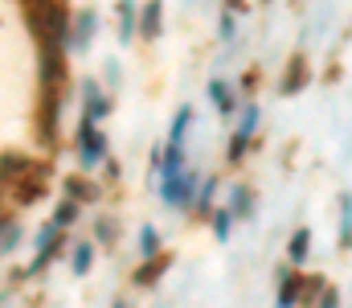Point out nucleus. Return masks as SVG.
Instances as JSON below:
<instances>
[{
	"label": "nucleus",
	"instance_id": "5",
	"mask_svg": "<svg viewBox=\"0 0 352 308\" xmlns=\"http://www.w3.org/2000/svg\"><path fill=\"white\" fill-rule=\"evenodd\" d=\"M307 79H311V70H307V58H303V54H291V62H287V74L278 79V95H299V91L307 87Z\"/></svg>",
	"mask_w": 352,
	"mask_h": 308
},
{
	"label": "nucleus",
	"instance_id": "2",
	"mask_svg": "<svg viewBox=\"0 0 352 308\" xmlns=\"http://www.w3.org/2000/svg\"><path fill=\"white\" fill-rule=\"evenodd\" d=\"M58 111H62V87H41L33 127H37V144H45V148H54V140H58Z\"/></svg>",
	"mask_w": 352,
	"mask_h": 308
},
{
	"label": "nucleus",
	"instance_id": "23",
	"mask_svg": "<svg viewBox=\"0 0 352 308\" xmlns=\"http://www.w3.org/2000/svg\"><path fill=\"white\" fill-rule=\"evenodd\" d=\"M230 222H234V214H230V209H217V214H213V234H217L221 243L230 238Z\"/></svg>",
	"mask_w": 352,
	"mask_h": 308
},
{
	"label": "nucleus",
	"instance_id": "11",
	"mask_svg": "<svg viewBox=\"0 0 352 308\" xmlns=\"http://www.w3.org/2000/svg\"><path fill=\"white\" fill-rule=\"evenodd\" d=\"M209 99H213V107H217L221 115L234 111V91H230V83H221V79H209Z\"/></svg>",
	"mask_w": 352,
	"mask_h": 308
},
{
	"label": "nucleus",
	"instance_id": "9",
	"mask_svg": "<svg viewBox=\"0 0 352 308\" xmlns=\"http://www.w3.org/2000/svg\"><path fill=\"white\" fill-rule=\"evenodd\" d=\"M307 255H311V230L299 226V230L291 234V243H287V259L299 267V263H307Z\"/></svg>",
	"mask_w": 352,
	"mask_h": 308
},
{
	"label": "nucleus",
	"instance_id": "15",
	"mask_svg": "<svg viewBox=\"0 0 352 308\" xmlns=\"http://www.w3.org/2000/svg\"><path fill=\"white\" fill-rule=\"evenodd\" d=\"M164 267H168V259H164V255H160V259H148V263H144V267L135 271V284H140V288H148V284H156V280L164 276Z\"/></svg>",
	"mask_w": 352,
	"mask_h": 308
},
{
	"label": "nucleus",
	"instance_id": "3",
	"mask_svg": "<svg viewBox=\"0 0 352 308\" xmlns=\"http://www.w3.org/2000/svg\"><path fill=\"white\" fill-rule=\"evenodd\" d=\"M102 156H107V132H98L87 119H78V161H82V169H94Z\"/></svg>",
	"mask_w": 352,
	"mask_h": 308
},
{
	"label": "nucleus",
	"instance_id": "19",
	"mask_svg": "<svg viewBox=\"0 0 352 308\" xmlns=\"http://www.w3.org/2000/svg\"><path fill=\"white\" fill-rule=\"evenodd\" d=\"M90 263H94V243H78V247H74V259H70V267H74L78 276H87Z\"/></svg>",
	"mask_w": 352,
	"mask_h": 308
},
{
	"label": "nucleus",
	"instance_id": "26",
	"mask_svg": "<svg viewBox=\"0 0 352 308\" xmlns=\"http://www.w3.org/2000/svg\"><path fill=\"white\" fill-rule=\"evenodd\" d=\"M21 173H25V156L4 152V181H12V177H21Z\"/></svg>",
	"mask_w": 352,
	"mask_h": 308
},
{
	"label": "nucleus",
	"instance_id": "6",
	"mask_svg": "<svg viewBox=\"0 0 352 308\" xmlns=\"http://www.w3.org/2000/svg\"><path fill=\"white\" fill-rule=\"evenodd\" d=\"M107 111H111V99L98 91L94 79H82V119H87V123H98Z\"/></svg>",
	"mask_w": 352,
	"mask_h": 308
},
{
	"label": "nucleus",
	"instance_id": "21",
	"mask_svg": "<svg viewBox=\"0 0 352 308\" xmlns=\"http://www.w3.org/2000/svg\"><path fill=\"white\" fill-rule=\"evenodd\" d=\"M213 194H217V177L201 181V194H197V209H201V214H209V209H213Z\"/></svg>",
	"mask_w": 352,
	"mask_h": 308
},
{
	"label": "nucleus",
	"instance_id": "24",
	"mask_svg": "<svg viewBox=\"0 0 352 308\" xmlns=\"http://www.w3.org/2000/svg\"><path fill=\"white\" fill-rule=\"evenodd\" d=\"M16 243H21V226H16L12 218H4V255H12Z\"/></svg>",
	"mask_w": 352,
	"mask_h": 308
},
{
	"label": "nucleus",
	"instance_id": "30",
	"mask_svg": "<svg viewBox=\"0 0 352 308\" xmlns=\"http://www.w3.org/2000/svg\"><path fill=\"white\" fill-rule=\"evenodd\" d=\"M111 308H127V300H115V305H111Z\"/></svg>",
	"mask_w": 352,
	"mask_h": 308
},
{
	"label": "nucleus",
	"instance_id": "17",
	"mask_svg": "<svg viewBox=\"0 0 352 308\" xmlns=\"http://www.w3.org/2000/svg\"><path fill=\"white\" fill-rule=\"evenodd\" d=\"M340 247H352V194L340 198Z\"/></svg>",
	"mask_w": 352,
	"mask_h": 308
},
{
	"label": "nucleus",
	"instance_id": "14",
	"mask_svg": "<svg viewBox=\"0 0 352 308\" xmlns=\"http://www.w3.org/2000/svg\"><path fill=\"white\" fill-rule=\"evenodd\" d=\"M140 255H144V259H160V230H156L152 222L140 230Z\"/></svg>",
	"mask_w": 352,
	"mask_h": 308
},
{
	"label": "nucleus",
	"instance_id": "25",
	"mask_svg": "<svg viewBox=\"0 0 352 308\" xmlns=\"http://www.w3.org/2000/svg\"><path fill=\"white\" fill-rule=\"evenodd\" d=\"M119 17H123V41H131V33H135V4H119Z\"/></svg>",
	"mask_w": 352,
	"mask_h": 308
},
{
	"label": "nucleus",
	"instance_id": "20",
	"mask_svg": "<svg viewBox=\"0 0 352 308\" xmlns=\"http://www.w3.org/2000/svg\"><path fill=\"white\" fill-rule=\"evenodd\" d=\"M254 127H258V103H246V111H242V119H238V136H254Z\"/></svg>",
	"mask_w": 352,
	"mask_h": 308
},
{
	"label": "nucleus",
	"instance_id": "8",
	"mask_svg": "<svg viewBox=\"0 0 352 308\" xmlns=\"http://www.w3.org/2000/svg\"><path fill=\"white\" fill-rule=\"evenodd\" d=\"M94 25H98V12H94V8H82V12L74 17V37H70V45H74V50H87V45H90Z\"/></svg>",
	"mask_w": 352,
	"mask_h": 308
},
{
	"label": "nucleus",
	"instance_id": "22",
	"mask_svg": "<svg viewBox=\"0 0 352 308\" xmlns=\"http://www.w3.org/2000/svg\"><path fill=\"white\" fill-rule=\"evenodd\" d=\"M94 234H98V243H115L119 238V222L115 218H98L94 222Z\"/></svg>",
	"mask_w": 352,
	"mask_h": 308
},
{
	"label": "nucleus",
	"instance_id": "13",
	"mask_svg": "<svg viewBox=\"0 0 352 308\" xmlns=\"http://www.w3.org/2000/svg\"><path fill=\"white\" fill-rule=\"evenodd\" d=\"M188 119H192V107L184 103L180 111L173 115V127H168V148H180L184 144V132H188Z\"/></svg>",
	"mask_w": 352,
	"mask_h": 308
},
{
	"label": "nucleus",
	"instance_id": "4",
	"mask_svg": "<svg viewBox=\"0 0 352 308\" xmlns=\"http://www.w3.org/2000/svg\"><path fill=\"white\" fill-rule=\"evenodd\" d=\"M197 181H201V177H197L192 169H188V173H180V177H173V181H164V185H160L164 205H197V194H201V189H197Z\"/></svg>",
	"mask_w": 352,
	"mask_h": 308
},
{
	"label": "nucleus",
	"instance_id": "18",
	"mask_svg": "<svg viewBox=\"0 0 352 308\" xmlns=\"http://www.w3.org/2000/svg\"><path fill=\"white\" fill-rule=\"evenodd\" d=\"M66 194H70V202H78V205H82V198H90V202L98 198V189H94L90 181H82V177H70V181H66Z\"/></svg>",
	"mask_w": 352,
	"mask_h": 308
},
{
	"label": "nucleus",
	"instance_id": "7",
	"mask_svg": "<svg viewBox=\"0 0 352 308\" xmlns=\"http://www.w3.org/2000/svg\"><path fill=\"white\" fill-rule=\"evenodd\" d=\"M299 296H303V276H295V271H283V288H278V300H274V308H295V305H303Z\"/></svg>",
	"mask_w": 352,
	"mask_h": 308
},
{
	"label": "nucleus",
	"instance_id": "27",
	"mask_svg": "<svg viewBox=\"0 0 352 308\" xmlns=\"http://www.w3.org/2000/svg\"><path fill=\"white\" fill-rule=\"evenodd\" d=\"M234 33H238V21H234V12L226 8V12H221V41H234Z\"/></svg>",
	"mask_w": 352,
	"mask_h": 308
},
{
	"label": "nucleus",
	"instance_id": "10",
	"mask_svg": "<svg viewBox=\"0 0 352 308\" xmlns=\"http://www.w3.org/2000/svg\"><path fill=\"white\" fill-rule=\"evenodd\" d=\"M230 214H234V218H250V214H254V194H250L246 185H234V189H230Z\"/></svg>",
	"mask_w": 352,
	"mask_h": 308
},
{
	"label": "nucleus",
	"instance_id": "28",
	"mask_svg": "<svg viewBox=\"0 0 352 308\" xmlns=\"http://www.w3.org/2000/svg\"><path fill=\"white\" fill-rule=\"evenodd\" d=\"M246 144H250V140L234 132V140H230V161H242V152H246Z\"/></svg>",
	"mask_w": 352,
	"mask_h": 308
},
{
	"label": "nucleus",
	"instance_id": "29",
	"mask_svg": "<svg viewBox=\"0 0 352 308\" xmlns=\"http://www.w3.org/2000/svg\"><path fill=\"white\" fill-rule=\"evenodd\" d=\"M316 308H340V292H332V288H328V292L320 296V305H316Z\"/></svg>",
	"mask_w": 352,
	"mask_h": 308
},
{
	"label": "nucleus",
	"instance_id": "1",
	"mask_svg": "<svg viewBox=\"0 0 352 308\" xmlns=\"http://www.w3.org/2000/svg\"><path fill=\"white\" fill-rule=\"evenodd\" d=\"M70 21L74 17L62 4H25V25L33 29V37L41 45H62L66 37H74L70 33Z\"/></svg>",
	"mask_w": 352,
	"mask_h": 308
},
{
	"label": "nucleus",
	"instance_id": "12",
	"mask_svg": "<svg viewBox=\"0 0 352 308\" xmlns=\"http://www.w3.org/2000/svg\"><path fill=\"white\" fill-rule=\"evenodd\" d=\"M160 12H164V4H156V0L140 12V33H144L148 41H152V37H160Z\"/></svg>",
	"mask_w": 352,
	"mask_h": 308
},
{
	"label": "nucleus",
	"instance_id": "16",
	"mask_svg": "<svg viewBox=\"0 0 352 308\" xmlns=\"http://www.w3.org/2000/svg\"><path fill=\"white\" fill-rule=\"evenodd\" d=\"M78 209H82V205L66 198V202H58V209H54V218H50V222H54L58 230H62V226H74V222H78Z\"/></svg>",
	"mask_w": 352,
	"mask_h": 308
}]
</instances>
